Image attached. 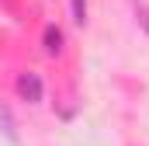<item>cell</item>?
Returning <instances> with one entry per match:
<instances>
[{
    "label": "cell",
    "instance_id": "cell-5",
    "mask_svg": "<svg viewBox=\"0 0 149 146\" xmlns=\"http://www.w3.org/2000/svg\"><path fill=\"white\" fill-rule=\"evenodd\" d=\"M139 18H142V28H146V35H149V11L146 7H139Z\"/></svg>",
    "mask_w": 149,
    "mask_h": 146
},
{
    "label": "cell",
    "instance_id": "cell-2",
    "mask_svg": "<svg viewBox=\"0 0 149 146\" xmlns=\"http://www.w3.org/2000/svg\"><path fill=\"white\" fill-rule=\"evenodd\" d=\"M42 49H45L49 56H59V52H63V32H59L56 25H45V32H42Z\"/></svg>",
    "mask_w": 149,
    "mask_h": 146
},
{
    "label": "cell",
    "instance_id": "cell-3",
    "mask_svg": "<svg viewBox=\"0 0 149 146\" xmlns=\"http://www.w3.org/2000/svg\"><path fill=\"white\" fill-rule=\"evenodd\" d=\"M0 125H3V132L10 136V143H17V132H14V122H10V111L0 108Z\"/></svg>",
    "mask_w": 149,
    "mask_h": 146
},
{
    "label": "cell",
    "instance_id": "cell-4",
    "mask_svg": "<svg viewBox=\"0 0 149 146\" xmlns=\"http://www.w3.org/2000/svg\"><path fill=\"white\" fill-rule=\"evenodd\" d=\"M70 7H73V21L83 25L87 21V0H70Z\"/></svg>",
    "mask_w": 149,
    "mask_h": 146
},
{
    "label": "cell",
    "instance_id": "cell-1",
    "mask_svg": "<svg viewBox=\"0 0 149 146\" xmlns=\"http://www.w3.org/2000/svg\"><path fill=\"white\" fill-rule=\"evenodd\" d=\"M14 87H17V98H21V101H28V105H38V101H42V94H45V87H42V77H38V73H21Z\"/></svg>",
    "mask_w": 149,
    "mask_h": 146
}]
</instances>
